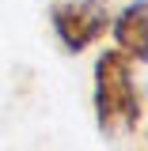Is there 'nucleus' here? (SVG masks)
I'll return each instance as SVG.
<instances>
[{
	"mask_svg": "<svg viewBox=\"0 0 148 151\" xmlns=\"http://www.w3.org/2000/svg\"><path fill=\"white\" fill-rule=\"evenodd\" d=\"M95 121L106 136H122L141 125V91L133 79V60L122 49H106L95 60Z\"/></svg>",
	"mask_w": 148,
	"mask_h": 151,
	"instance_id": "f257e3e1",
	"label": "nucleus"
},
{
	"mask_svg": "<svg viewBox=\"0 0 148 151\" xmlns=\"http://www.w3.org/2000/svg\"><path fill=\"white\" fill-rule=\"evenodd\" d=\"M50 23H53V34L65 53H84L110 27L106 8L99 0H57L50 8Z\"/></svg>",
	"mask_w": 148,
	"mask_h": 151,
	"instance_id": "f03ea898",
	"label": "nucleus"
},
{
	"mask_svg": "<svg viewBox=\"0 0 148 151\" xmlns=\"http://www.w3.org/2000/svg\"><path fill=\"white\" fill-rule=\"evenodd\" d=\"M114 42L129 60H148V0H133L114 19Z\"/></svg>",
	"mask_w": 148,
	"mask_h": 151,
	"instance_id": "7ed1b4c3",
	"label": "nucleus"
}]
</instances>
